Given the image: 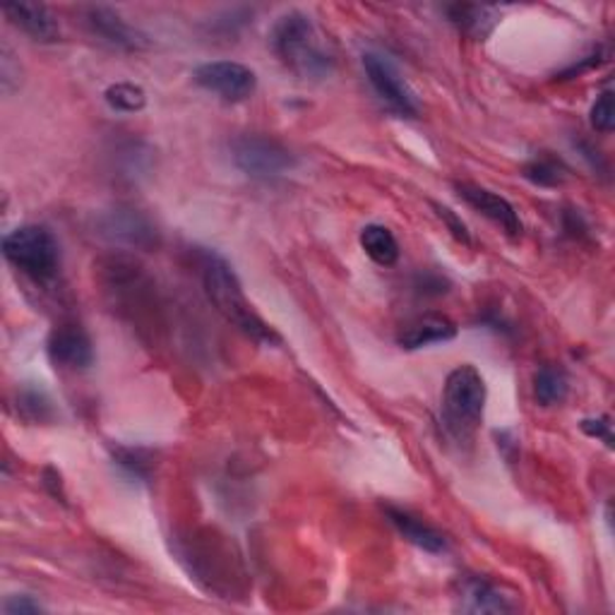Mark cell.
I'll list each match as a JSON object with an SVG mask.
<instances>
[{
	"instance_id": "cell-1",
	"label": "cell",
	"mask_w": 615,
	"mask_h": 615,
	"mask_svg": "<svg viewBox=\"0 0 615 615\" xmlns=\"http://www.w3.org/2000/svg\"><path fill=\"white\" fill-rule=\"evenodd\" d=\"M202 287L217 313L255 341L277 344V332L253 311L233 267L217 253L202 255Z\"/></svg>"
},
{
	"instance_id": "cell-2",
	"label": "cell",
	"mask_w": 615,
	"mask_h": 615,
	"mask_svg": "<svg viewBox=\"0 0 615 615\" xmlns=\"http://www.w3.org/2000/svg\"><path fill=\"white\" fill-rule=\"evenodd\" d=\"M272 48L281 63L303 80L327 78L335 68V58L327 51L325 36L305 12L291 10L281 15L272 27Z\"/></svg>"
},
{
	"instance_id": "cell-3",
	"label": "cell",
	"mask_w": 615,
	"mask_h": 615,
	"mask_svg": "<svg viewBox=\"0 0 615 615\" xmlns=\"http://www.w3.org/2000/svg\"><path fill=\"white\" fill-rule=\"evenodd\" d=\"M486 380L474 365H457L442 390V421L460 440L472 438L486 409Z\"/></svg>"
},
{
	"instance_id": "cell-4",
	"label": "cell",
	"mask_w": 615,
	"mask_h": 615,
	"mask_svg": "<svg viewBox=\"0 0 615 615\" xmlns=\"http://www.w3.org/2000/svg\"><path fill=\"white\" fill-rule=\"evenodd\" d=\"M3 255L10 265L34 281L54 279L60 265V248L54 233L36 224L10 231L3 239Z\"/></svg>"
},
{
	"instance_id": "cell-5",
	"label": "cell",
	"mask_w": 615,
	"mask_h": 615,
	"mask_svg": "<svg viewBox=\"0 0 615 615\" xmlns=\"http://www.w3.org/2000/svg\"><path fill=\"white\" fill-rule=\"evenodd\" d=\"M231 156L245 176L257 181H272L287 176L297 166V156L285 144L265 135H241L231 144Z\"/></svg>"
},
{
	"instance_id": "cell-6",
	"label": "cell",
	"mask_w": 615,
	"mask_h": 615,
	"mask_svg": "<svg viewBox=\"0 0 615 615\" xmlns=\"http://www.w3.org/2000/svg\"><path fill=\"white\" fill-rule=\"evenodd\" d=\"M363 70L368 76V82L373 84L380 100H383L390 108H395L402 116H416L418 104L416 94L402 78L399 68L392 63L390 56L380 51H368L363 54Z\"/></svg>"
},
{
	"instance_id": "cell-7",
	"label": "cell",
	"mask_w": 615,
	"mask_h": 615,
	"mask_svg": "<svg viewBox=\"0 0 615 615\" xmlns=\"http://www.w3.org/2000/svg\"><path fill=\"white\" fill-rule=\"evenodd\" d=\"M193 78L202 90L212 92L219 96V100L231 104L251 100L257 90L255 72L248 66L236 63V60H214V63H205L195 70Z\"/></svg>"
},
{
	"instance_id": "cell-8",
	"label": "cell",
	"mask_w": 615,
	"mask_h": 615,
	"mask_svg": "<svg viewBox=\"0 0 615 615\" xmlns=\"http://www.w3.org/2000/svg\"><path fill=\"white\" fill-rule=\"evenodd\" d=\"M96 233L114 245H126V248L152 251L159 243V233L154 224L138 209L118 207L96 219Z\"/></svg>"
},
{
	"instance_id": "cell-9",
	"label": "cell",
	"mask_w": 615,
	"mask_h": 615,
	"mask_svg": "<svg viewBox=\"0 0 615 615\" xmlns=\"http://www.w3.org/2000/svg\"><path fill=\"white\" fill-rule=\"evenodd\" d=\"M48 359L66 371H88L94 363V344L84 327L76 323L58 325L46 341Z\"/></svg>"
},
{
	"instance_id": "cell-10",
	"label": "cell",
	"mask_w": 615,
	"mask_h": 615,
	"mask_svg": "<svg viewBox=\"0 0 615 615\" xmlns=\"http://www.w3.org/2000/svg\"><path fill=\"white\" fill-rule=\"evenodd\" d=\"M82 15H84V24H88L94 36H100L102 42L111 46L123 48V51H142V48L150 46L147 34L130 27L116 10H111L106 5H90L82 10Z\"/></svg>"
},
{
	"instance_id": "cell-11",
	"label": "cell",
	"mask_w": 615,
	"mask_h": 615,
	"mask_svg": "<svg viewBox=\"0 0 615 615\" xmlns=\"http://www.w3.org/2000/svg\"><path fill=\"white\" fill-rule=\"evenodd\" d=\"M454 190H457V195L466 205L494 221V224L510 233V236H520L522 233L520 214H517V209L502 198V195L481 186H474V183H454Z\"/></svg>"
},
{
	"instance_id": "cell-12",
	"label": "cell",
	"mask_w": 615,
	"mask_h": 615,
	"mask_svg": "<svg viewBox=\"0 0 615 615\" xmlns=\"http://www.w3.org/2000/svg\"><path fill=\"white\" fill-rule=\"evenodd\" d=\"M3 15L34 42L54 44L60 39V24L51 10L42 3H5Z\"/></svg>"
},
{
	"instance_id": "cell-13",
	"label": "cell",
	"mask_w": 615,
	"mask_h": 615,
	"mask_svg": "<svg viewBox=\"0 0 615 615\" xmlns=\"http://www.w3.org/2000/svg\"><path fill=\"white\" fill-rule=\"evenodd\" d=\"M454 337H457V325L448 315L428 313L404 325L397 335V344L402 349H423L430 344L450 341Z\"/></svg>"
},
{
	"instance_id": "cell-14",
	"label": "cell",
	"mask_w": 615,
	"mask_h": 615,
	"mask_svg": "<svg viewBox=\"0 0 615 615\" xmlns=\"http://www.w3.org/2000/svg\"><path fill=\"white\" fill-rule=\"evenodd\" d=\"M460 601L462 611L469 613H510L514 608L510 596L502 594L496 584L478 580V577L462 582Z\"/></svg>"
},
{
	"instance_id": "cell-15",
	"label": "cell",
	"mask_w": 615,
	"mask_h": 615,
	"mask_svg": "<svg viewBox=\"0 0 615 615\" xmlns=\"http://www.w3.org/2000/svg\"><path fill=\"white\" fill-rule=\"evenodd\" d=\"M387 517L390 522L397 526V532L409 541V544L423 548L428 553H442L445 550V538L433 529L430 524H426L423 520H418L411 512L399 510V508H387Z\"/></svg>"
},
{
	"instance_id": "cell-16",
	"label": "cell",
	"mask_w": 615,
	"mask_h": 615,
	"mask_svg": "<svg viewBox=\"0 0 615 615\" xmlns=\"http://www.w3.org/2000/svg\"><path fill=\"white\" fill-rule=\"evenodd\" d=\"M448 18L452 24L466 34L476 36V39H484L500 20V12L490 5H466V3H457V5H448L445 8Z\"/></svg>"
},
{
	"instance_id": "cell-17",
	"label": "cell",
	"mask_w": 615,
	"mask_h": 615,
	"mask_svg": "<svg viewBox=\"0 0 615 615\" xmlns=\"http://www.w3.org/2000/svg\"><path fill=\"white\" fill-rule=\"evenodd\" d=\"M359 243L365 255L380 267H392L399 260V243L395 239V233H392L387 227H380V224L365 227L361 231Z\"/></svg>"
},
{
	"instance_id": "cell-18",
	"label": "cell",
	"mask_w": 615,
	"mask_h": 615,
	"mask_svg": "<svg viewBox=\"0 0 615 615\" xmlns=\"http://www.w3.org/2000/svg\"><path fill=\"white\" fill-rule=\"evenodd\" d=\"M570 383L568 375H565L560 368L544 365L534 375V397L541 407H558L565 399H568Z\"/></svg>"
},
{
	"instance_id": "cell-19",
	"label": "cell",
	"mask_w": 615,
	"mask_h": 615,
	"mask_svg": "<svg viewBox=\"0 0 615 615\" xmlns=\"http://www.w3.org/2000/svg\"><path fill=\"white\" fill-rule=\"evenodd\" d=\"M524 178L541 188H556L568 178V166H565L562 159L553 156L548 152H541L532 159V162L524 164Z\"/></svg>"
},
{
	"instance_id": "cell-20",
	"label": "cell",
	"mask_w": 615,
	"mask_h": 615,
	"mask_svg": "<svg viewBox=\"0 0 615 615\" xmlns=\"http://www.w3.org/2000/svg\"><path fill=\"white\" fill-rule=\"evenodd\" d=\"M106 104L118 111V114H138L147 106V94L140 84L132 82H116L104 92Z\"/></svg>"
},
{
	"instance_id": "cell-21",
	"label": "cell",
	"mask_w": 615,
	"mask_h": 615,
	"mask_svg": "<svg viewBox=\"0 0 615 615\" xmlns=\"http://www.w3.org/2000/svg\"><path fill=\"white\" fill-rule=\"evenodd\" d=\"M114 454V462L120 466L123 472L128 476L138 478V481H147V478L152 476V466H154V457L150 450H142V448H114L111 450Z\"/></svg>"
},
{
	"instance_id": "cell-22",
	"label": "cell",
	"mask_w": 615,
	"mask_h": 615,
	"mask_svg": "<svg viewBox=\"0 0 615 615\" xmlns=\"http://www.w3.org/2000/svg\"><path fill=\"white\" fill-rule=\"evenodd\" d=\"M592 128L599 132H611L615 128V96L611 90L599 96L592 106Z\"/></svg>"
},
{
	"instance_id": "cell-23",
	"label": "cell",
	"mask_w": 615,
	"mask_h": 615,
	"mask_svg": "<svg viewBox=\"0 0 615 615\" xmlns=\"http://www.w3.org/2000/svg\"><path fill=\"white\" fill-rule=\"evenodd\" d=\"M15 63V56L8 46H3V54H0V82H3V92L10 94L20 88V66L12 68Z\"/></svg>"
},
{
	"instance_id": "cell-24",
	"label": "cell",
	"mask_w": 615,
	"mask_h": 615,
	"mask_svg": "<svg viewBox=\"0 0 615 615\" xmlns=\"http://www.w3.org/2000/svg\"><path fill=\"white\" fill-rule=\"evenodd\" d=\"M436 209H438V217H440L442 221H445L454 239L462 241V243H469V241H472V239H469V231H466V227H464V221H462L457 214H454L450 207L436 205Z\"/></svg>"
},
{
	"instance_id": "cell-25",
	"label": "cell",
	"mask_w": 615,
	"mask_h": 615,
	"mask_svg": "<svg viewBox=\"0 0 615 615\" xmlns=\"http://www.w3.org/2000/svg\"><path fill=\"white\" fill-rule=\"evenodd\" d=\"M582 430L587 436H592V438H599V440H604L606 445L611 448L613 445V436H611V421L606 416H601V418H584L582 421Z\"/></svg>"
},
{
	"instance_id": "cell-26",
	"label": "cell",
	"mask_w": 615,
	"mask_h": 615,
	"mask_svg": "<svg viewBox=\"0 0 615 615\" xmlns=\"http://www.w3.org/2000/svg\"><path fill=\"white\" fill-rule=\"evenodd\" d=\"M3 611L8 615H27V613H42L44 606L39 604V601H34L32 596H10L5 601Z\"/></svg>"
}]
</instances>
